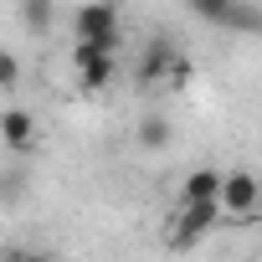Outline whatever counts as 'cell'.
<instances>
[{
	"mask_svg": "<svg viewBox=\"0 0 262 262\" xmlns=\"http://www.w3.org/2000/svg\"><path fill=\"white\" fill-rule=\"evenodd\" d=\"M211 226H221V201H216V195L185 201V206L175 211V231H170V242H175V247H195Z\"/></svg>",
	"mask_w": 262,
	"mask_h": 262,
	"instance_id": "cell-1",
	"label": "cell"
},
{
	"mask_svg": "<svg viewBox=\"0 0 262 262\" xmlns=\"http://www.w3.org/2000/svg\"><path fill=\"white\" fill-rule=\"evenodd\" d=\"M175 57H180V52H175L170 41H155V47L144 52V67H139V77H144V82H160V77H170Z\"/></svg>",
	"mask_w": 262,
	"mask_h": 262,
	"instance_id": "cell-7",
	"label": "cell"
},
{
	"mask_svg": "<svg viewBox=\"0 0 262 262\" xmlns=\"http://www.w3.org/2000/svg\"><path fill=\"white\" fill-rule=\"evenodd\" d=\"M72 62H77V82H82V93H103V88L113 82V52H108V47H98V41H77Z\"/></svg>",
	"mask_w": 262,
	"mask_h": 262,
	"instance_id": "cell-4",
	"label": "cell"
},
{
	"mask_svg": "<svg viewBox=\"0 0 262 262\" xmlns=\"http://www.w3.org/2000/svg\"><path fill=\"white\" fill-rule=\"evenodd\" d=\"M190 11L206 26H236V31H257V11L247 0H190Z\"/></svg>",
	"mask_w": 262,
	"mask_h": 262,
	"instance_id": "cell-5",
	"label": "cell"
},
{
	"mask_svg": "<svg viewBox=\"0 0 262 262\" xmlns=\"http://www.w3.org/2000/svg\"><path fill=\"white\" fill-rule=\"evenodd\" d=\"M221 190V170H190L185 175V201H201V195H216Z\"/></svg>",
	"mask_w": 262,
	"mask_h": 262,
	"instance_id": "cell-8",
	"label": "cell"
},
{
	"mask_svg": "<svg viewBox=\"0 0 262 262\" xmlns=\"http://www.w3.org/2000/svg\"><path fill=\"white\" fill-rule=\"evenodd\" d=\"M21 21L31 31H47L52 26V0H21Z\"/></svg>",
	"mask_w": 262,
	"mask_h": 262,
	"instance_id": "cell-9",
	"label": "cell"
},
{
	"mask_svg": "<svg viewBox=\"0 0 262 262\" xmlns=\"http://www.w3.org/2000/svg\"><path fill=\"white\" fill-rule=\"evenodd\" d=\"M165 139H170V123L165 118H144L139 123V144L144 149H165Z\"/></svg>",
	"mask_w": 262,
	"mask_h": 262,
	"instance_id": "cell-10",
	"label": "cell"
},
{
	"mask_svg": "<svg viewBox=\"0 0 262 262\" xmlns=\"http://www.w3.org/2000/svg\"><path fill=\"white\" fill-rule=\"evenodd\" d=\"M216 201H221V216L252 221V216H257V201H262V185H257V175L236 170V175H221V190H216Z\"/></svg>",
	"mask_w": 262,
	"mask_h": 262,
	"instance_id": "cell-3",
	"label": "cell"
},
{
	"mask_svg": "<svg viewBox=\"0 0 262 262\" xmlns=\"http://www.w3.org/2000/svg\"><path fill=\"white\" fill-rule=\"evenodd\" d=\"M77 26V41H98V47H118V6L113 0H88V6L72 16Z\"/></svg>",
	"mask_w": 262,
	"mask_h": 262,
	"instance_id": "cell-2",
	"label": "cell"
},
{
	"mask_svg": "<svg viewBox=\"0 0 262 262\" xmlns=\"http://www.w3.org/2000/svg\"><path fill=\"white\" fill-rule=\"evenodd\" d=\"M16 82H21V62L11 52H0V93H16Z\"/></svg>",
	"mask_w": 262,
	"mask_h": 262,
	"instance_id": "cell-11",
	"label": "cell"
},
{
	"mask_svg": "<svg viewBox=\"0 0 262 262\" xmlns=\"http://www.w3.org/2000/svg\"><path fill=\"white\" fill-rule=\"evenodd\" d=\"M0 139H6L11 149H31L36 144V118L26 108H6L0 113Z\"/></svg>",
	"mask_w": 262,
	"mask_h": 262,
	"instance_id": "cell-6",
	"label": "cell"
}]
</instances>
